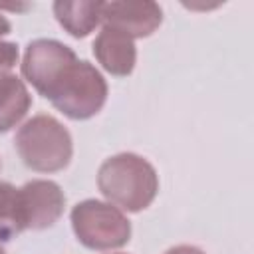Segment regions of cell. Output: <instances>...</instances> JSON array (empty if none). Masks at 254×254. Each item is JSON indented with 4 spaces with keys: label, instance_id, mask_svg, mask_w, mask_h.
Returning a JSON list of instances; mask_svg holds the SVG:
<instances>
[{
    "label": "cell",
    "instance_id": "obj_1",
    "mask_svg": "<svg viewBox=\"0 0 254 254\" xmlns=\"http://www.w3.org/2000/svg\"><path fill=\"white\" fill-rule=\"evenodd\" d=\"M97 187L119 210L139 212L155 200L159 192V177L147 159L135 153H119L101 163L97 171Z\"/></svg>",
    "mask_w": 254,
    "mask_h": 254
},
{
    "label": "cell",
    "instance_id": "obj_2",
    "mask_svg": "<svg viewBox=\"0 0 254 254\" xmlns=\"http://www.w3.org/2000/svg\"><path fill=\"white\" fill-rule=\"evenodd\" d=\"M14 147L22 163L38 173H58L69 165L73 155L69 131L46 113L34 115L18 129Z\"/></svg>",
    "mask_w": 254,
    "mask_h": 254
},
{
    "label": "cell",
    "instance_id": "obj_3",
    "mask_svg": "<svg viewBox=\"0 0 254 254\" xmlns=\"http://www.w3.org/2000/svg\"><path fill=\"white\" fill-rule=\"evenodd\" d=\"M46 99L69 119H89L97 115L107 101V81L95 65L85 60H75Z\"/></svg>",
    "mask_w": 254,
    "mask_h": 254
},
{
    "label": "cell",
    "instance_id": "obj_4",
    "mask_svg": "<svg viewBox=\"0 0 254 254\" xmlns=\"http://www.w3.org/2000/svg\"><path fill=\"white\" fill-rule=\"evenodd\" d=\"M71 228L75 238L91 250L121 248L131 238V222L111 202L87 198L71 208Z\"/></svg>",
    "mask_w": 254,
    "mask_h": 254
},
{
    "label": "cell",
    "instance_id": "obj_5",
    "mask_svg": "<svg viewBox=\"0 0 254 254\" xmlns=\"http://www.w3.org/2000/svg\"><path fill=\"white\" fill-rule=\"evenodd\" d=\"M75 60L77 56L69 46L58 40L40 38L26 46L22 60V73L42 97H48L54 85L58 83V79L62 77V73Z\"/></svg>",
    "mask_w": 254,
    "mask_h": 254
},
{
    "label": "cell",
    "instance_id": "obj_6",
    "mask_svg": "<svg viewBox=\"0 0 254 254\" xmlns=\"http://www.w3.org/2000/svg\"><path fill=\"white\" fill-rule=\"evenodd\" d=\"M20 202L26 230H44L64 214L65 196L58 183L36 179L20 187Z\"/></svg>",
    "mask_w": 254,
    "mask_h": 254
},
{
    "label": "cell",
    "instance_id": "obj_7",
    "mask_svg": "<svg viewBox=\"0 0 254 254\" xmlns=\"http://www.w3.org/2000/svg\"><path fill=\"white\" fill-rule=\"evenodd\" d=\"M101 22L107 28L123 32L131 40L151 36L163 22V10L157 2H101Z\"/></svg>",
    "mask_w": 254,
    "mask_h": 254
},
{
    "label": "cell",
    "instance_id": "obj_8",
    "mask_svg": "<svg viewBox=\"0 0 254 254\" xmlns=\"http://www.w3.org/2000/svg\"><path fill=\"white\" fill-rule=\"evenodd\" d=\"M93 56L107 73L117 77L129 75L137 62L135 42L123 32H117L107 26H103L97 38L93 40Z\"/></svg>",
    "mask_w": 254,
    "mask_h": 254
},
{
    "label": "cell",
    "instance_id": "obj_9",
    "mask_svg": "<svg viewBox=\"0 0 254 254\" xmlns=\"http://www.w3.org/2000/svg\"><path fill=\"white\" fill-rule=\"evenodd\" d=\"M32 107V95L16 73L0 75V133L16 127Z\"/></svg>",
    "mask_w": 254,
    "mask_h": 254
},
{
    "label": "cell",
    "instance_id": "obj_10",
    "mask_svg": "<svg viewBox=\"0 0 254 254\" xmlns=\"http://www.w3.org/2000/svg\"><path fill=\"white\" fill-rule=\"evenodd\" d=\"M54 14L60 26L73 38H85L101 22V2L77 0V2H54Z\"/></svg>",
    "mask_w": 254,
    "mask_h": 254
},
{
    "label": "cell",
    "instance_id": "obj_11",
    "mask_svg": "<svg viewBox=\"0 0 254 254\" xmlns=\"http://www.w3.org/2000/svg\"><path fill=\"white\" fill-rule=\"evenodd\" d=\"M26 230L20 189L10 183H0V242H8Z\"/></svg>",
    "mask_w": 254,
    "mask_h": 254
},
{
    "label": "cell",
    "instance_id": "obj_12",
    "mask_svg": "<svg viewBox=\"0 0 254 254\" xmlns=\"http://www.w3.org/2000/svg\"><path fill=\"white\" fill-rule=\"evenodd\" d=\"M16 64H18V46L14 42L0 40V75L10 73Z\"/></svg>",
    "mask_w": 254,
    "mask_h": 254
},
{
    "label": "cell",
    "instance_id": "obj_13",
    "mask_svg": "<svg viewBox=\"0 0 254 254\" xmlns=\"http://www.w3.org/2000/svg\"><path fill=\"white\" fill-rule=\"evenodd\" d=\"M165 254H204L200 248L196 246H189V244H181V246H175V248H169Z\"/></svg>",
    "mask_w": 254,
    "mask_h": 254
},
{
    "label": "cell",
    "instance_id": "obj_14",
    "mask_svg": "<svg viewBox=\"0 0 254 254\" xmlns=\"http://www.w3.org/2000/svg\"><path fill=\"white\" fill-rule=\"evenodd\" d=\"M10 32H12V24H10L2 14H0V40H2L4 36H8Z\"/></svg>",
    "mask_w": 254,
    "mask_h": 254
},
{
    "label": "cell",
    "instance_id": "obj_15",
    "mask_svg": "<svg viewBox=\"0 0 254 254\" xmlns=\"http://www.w3.org/2000/svg\"><path fill=\"white\" fill-rule=\"evenodd\" d=\"M0 254H6V252H4V248H2V246H0Z\"/></svg>",
    "mask_w": 254,
    "mask_h": 254
}]
</instances>
